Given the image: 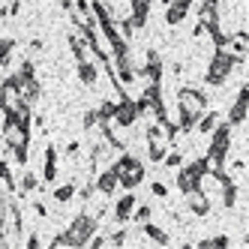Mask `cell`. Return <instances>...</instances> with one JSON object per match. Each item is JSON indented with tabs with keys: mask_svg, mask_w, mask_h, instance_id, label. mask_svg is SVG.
I'll list each match as a JSON object with an SVG mask.
<instances>
[{
	"mask_svg": "<svg viewBox=\"0 0 249 249\" xmlns=\"http://www.w3.org/2000/svg\"><path fill=\"white\" fill-rule=\"evenodd\" d=\"M204 105H207V96L201 90H195V87H183L180 93H177V108H180V129L189 132L198 117L204 114Z\"/></svg>",
	"mask_w": 249,
	"mask_h": 249,
	"instance_id": "6da1fadb",
	"label": "cell"
},
{
	"mask_svg": "<svg viewBox=\"0 0 249 249\" xmlns=\"http://www.w3.org/2000/svg\"><path fill=\"white\" fill-rule=\"evenodd\" d=\"M111 171L117 174V183L123 189H132V186H138L141 180H144V165H141V159H135L129 153H123L117 162H114Z\"/></svg>",
	"mask_w": 249,
	"mask_h": 249,
	"instance_id": "7a4b0ae2",
	"label": "cell"
},
{
	"mask_svg": "<svg viewBox=\"0 0 249 249\" xmlns=\"http://www.w3.org/2000/svg\"><path fill=\"white\" fill-rule=\"evenodd\" d=\"M237 66V60L228 54V51H216V54L210 57V66H207V84H213V87H219L225 78H228V72Z\"/></svg>",
	"mask_w": 249,
	"mask_h": 249,
	"instance_id": "3957f363",
	"label": "cell"
},
{
	"mask_svg": "<svg viewBox=\"0 0 249 249\" xmlns=\"http://www.w3.org/2000/svg\"><path fill=\"white\" fill-rule=\"evenodd\" d=\"M246 120V84L240 87V93L234 99V108H231V117H228V126H240Z\"/></svg>",
	"mask_w": 249,
	"mask_h": 249,
	"instance_id": "277c9868",
	"label": "cell"
},
{
	"mask_svg": "<svg viewBox=\"0 0 249 249\" xmlns=\"http://www.w3.org/2000/svg\"><path fill=\"white\" fill-rule=\"evenodd\" d=\"M186 198H189V210H195L198 216H204V213L210 210V201H207V195H204L201 186H198V189H189V192H186Z\"/></svg>",
	"mask_w": 249,
	"mask_h": 249,
	"instance_id": "5b68a950",
	"label": "cell"
},
{
	"mask_svg": "<svg viewBox=\"0 0 249 249\" xmlns=\"http://www.w3.org/2000/svg\"><path fill=\"white\" fill-rule=\"evenodd\" d=\"M117 186H120V183H117V174H114V171H102V174L96 177V183H93V189H99V195H114Z\"/></svg>",
	"mask_w": 249,
	"mask_h": 249,
	"instance_id": "8992f818",
	"label": "cell"
},
{
	"mask_svg": "<svg viewBox=\"0 0 249 249\" xmlns=\"http://www.w3.org/2000/svg\"><path fill=\"white\" fill-rule=\"evenodd\" d=\"M132 210H135V195H123V198H117V204H114V219L126 222L132 216Z\"/></svg>",
	"mask_w": 249,
	"mask_h": 249,
	"instance_id": "52a82bcc",
	"label": "cell"
},
{
	"mask_svg": "<svg viewBox=\"0 0 249 249\" xmlns=\"http://www.w3.org/2000/svg\"><path fill=\"white\" fill-rule=\"evenodd\" d=\"M186 12H189L186 3H180V0H171L168 9H165V21H168V24H180V21L186 18Z\"/></svg>",
	"mask_w": 249,
	"mask_h": 249,
	"instance_id": "ba28073f",
	"label": "cell"
},
{
	"mask_svg": "<svg viewBox=\"0 0 249 249\" xmlns=\"http://www.w3.org/2000/svg\"><path fill=\"white\" fill-rule=\"evenodd\" d=\"M78 78L90 87V84H96V78H99V69H96V63H90V60H78Z\"/></svg>",
	"mask_w": 249,
	"mask_h": 249,
	"instance_id": "9c48e42d",
	"label": "cell"
},
{
	"mask_svg": "<svg viewBox=\"0 0 249 249\" xmlns=\"http://www.w3.org/2000/svg\"><path fill=\"white\" fill-rule=\"evenodd\" d=\"M42 177H45L48 183L57 177V150H54V147L45 150V168H42Z\"/></svg>",
	"mask_w": 249,
	"mask_h": 249,
	"instance_id": "30bf717a",
	"label": "cell"
},
{
	"mask_svg": "<svg viewBox=\"0 0 249 249\" xmlns=\"http://www.w3.org/2000/svg\"><path fill=\"white\" fill-rule=\"evenodd\" d=\"M216 123H219V114H204V117H198V129L201 132H213V129H216Z\"/></svg>",
	"mask_w": 249,
	"mask_h": 249,
	"instance_id": "8fae6325",
	"label": "cell"
},
{
	"mask_svg": "<svg viewBox=\"0 0 249 249\" xmlns=\"http://www.w3.org/2000/svg\"><path fill=\"white\" fill-rule=\"evenodd\" d=\"M72 195H75V180H72V183H66V186H60V189L54 192V198L63 204V201H69V198H72Z\"/></svg>",
	"mask_w": 249,
	"mask_h": 249,
	"instance_id": "7c38bea8",
	"label": "cell"
},
{
	"mask_svg": "<svg viewBox=\"0 0 249 249\" xmlns=\"http://www.w3.org/2000/svg\"><path fill=\"white\" fill-rule=\"evenodd\" d=\"M144 231H147V234L156 240V243H168V234H165V231L162 228H156V225H150V222H144Z\"/></svg>",
	"mask_w": 249,
	"mask_h": 249,
	"instance_id": "4fadbf2b",
	"label": "cell"
},
{
	"mask_svg": "<svg viewBox=\"0 0 249 249\" xmlns=\"http://www.w3.org/2000/svg\"><path fill=\"white\" fill-rule=\"evenodd\" d=\"M162 162L171 168V165H180V162H183V156L177 153V150H171V153H165V156H162Z\"/></svg>",
	"mask_w": 249,
	"mask_h": 249,
	"instance_id": "5bb4252c",
	"label": "cell"
},
{
	"mask_svg": "<svg viewBox=\"0 0 249 249\" xmlns=\"http://www.w3.org/2000/svg\"><path fill=\"white\" fill-rule=\"evenodd\" d=\"M9 51H12V39H0V63H6Z\"/></svg>",
	"mask_w": 249,
	"mask_h": 249,
	"instance_id": "9a60e30c",
	"label": "cell"
},
{
	"mask_svg": "<svg viewBox=\"0 0 249 249\" xmlns=\"http://www.w3.org/2000/svg\"><path fill=\"white\" fill-rule=\"evenodd\" d=\"M21 189H24V192H30V189H36V177H33L30 171H27V174L21 177Z\"/></svg>",
	"mask_w": 249,
	"mask_h": 249,
	"instance_id": "2e32d148",
	"label": "cell"
},
{
	"mask_svg": "<svg viewBox=\"0 0 249 249\" xmlns=\"http://www.w3.org/2000/svg\"><path fill=\"white\" fill-rule=\"evenodd\" d=\"M150 219V207H138L135 210V222H147Z\"/></svg>",
	"mask_w": 249,
	"mask_h": 249,
	"instance_id": "e0dca14e",
	"label": "cell"
},
{
	"mask_svg": "<svg viewBox=\"0 0 249 249\" xmlns=\"http://www.w3.org/2000/svg\"><path fill=\"white\" fill-rule=\"evenodd\" d=\"M150 189H153V195H159V198H165V195H168V189H165V183H153Z\"/></svg>",
	"mask_w": 249,
	"mask_h": 249,
	"instance_id": "ac0fdd59",
	"label": "cell"
},
{
	"mask_svg": "<svg viewBox=\"0 0 249 249\" xmlns=\"http://www.w3.org/2000/svg\"><path fill=\"white\" fill-rule=\"evenodd\" d=\"M180 3H186V6H189V3H192V0H180Z\"/></svg>",
	"mask_w": 249,
	"mask_h": 249,
	"instance_id": "d6986e66",
	"label": "cell"
}]
</instances>
